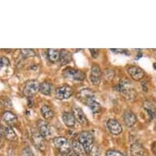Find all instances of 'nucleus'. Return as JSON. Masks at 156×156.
I'll return each mask as SVG.
<instances>
[{
	"label": "nucleus",
	"instance_id": "obj_1",
	"mask_svg": "<svg viewBox=\"0 0 156 156\" xmlns=\"http://www.w3.org/2000/svg\"><path fill=\"white\" fill-rule=\"evenodd\" d=\"M119 92H121V94L128 101H133L137 96L135 87L132 82L126 79L121 80L119 84Z\"/></svg>",
	"mask_w": 156,
	"mask_h": 156
},
{
	"label": "nucleus",
	"instance_id": "obj_2",
	"mask_svg": "<svg viewBox=\"0 0 156 156\" xmlns=\"http://www.w3.org/2000/svg\"><path fill=\"white\" fill-rule=\"evenodd\" d=\"M79 141L83 146L85 152L89 154L93 147V142H94V138L92 133L89 132H82L79 135Z\"/></svg>",
	"mask_w": 156,
	"mask_h": 156
},
{
	"label": "nucleus",
	"instance_id": "obj_3",
	"mask_svg": "<svg viewBox=\"0 0 156 156\" xmlns=\"http://www.w3.org/2000/svg\"><path fill=\"white\" fill-rule=\"evenodd\" d=\"M53 143L56 149L61 152L62 154H67L69 151H71V146L70 143L68 141V139L59 136V137H56L53 139Z\"/></svg>",
	"mask_w": 156,
	"mask_h": 156
},
{
	"label": "nucleus",
	"instance_id": "obj_4",
	"mask_svg": "<svg viewBox=\"0 0 156 156\" xmlns=\"http://www.w3.org/2000/svg\"><path fill=\"white\" fill-rule=\"evenodd\" d=\"M63 75L65 78L69 79V80H77V81H82L85 79V74L80 69H75L70 67H68L64 69Z\"/></svg>",
	"mask_w": 156,
	"mask_h": 156
},
{
	"label": "nucleus",
	"instance_id": "obj_5",
	"mask_svg": "<svg viewBox=\"0 0 156 156\" xmlns=\"http://www.w3.org/2000/svg\"><path fill=\"white\" fill-rule=\"evenodd\" d=\"M39 91V83L36 80H30L26 83L24 87L23 93L26 97H30Z\"/></svg>",
	"mask_w": 156,
	"mask_h": 156
},
{
	"label": "nucleus",
	"instance_id": "obj_6",
	"mask_svg": "<svg viewBox=\"0 0 156 156\" xmlns=\"http://www.w3.org/2000/svg\"><path fill=\"white\" fill-rule=\"evenodd\" d=\"M73 89L68 85H63L56 90V97L60 100H66L71 97Z\"/></svg>",
	"mask_w": 156,
	"mask_h": 156
},
{
	"label": "nucleus",
	"instance_id": "obj_7",
	"mask_svg": "<svg viewBox=\"0 0 156 156\" xmlns=\"http://www.w3.org/2000/svg\"><path fill=\"white\" fill-rule=\"evenodd\" d=\"M38 133L41 134V136L44 139L48 138L51 135V128L49 125L48 123H47L44 120H38Z\"/></svg>",
	"mask_w": 156,
	"mask_h": 156
},
{
	"label": "nucleus",
	"instance_id": "obj_8",
	"mask_svg": "<svg viewBox=\"0 0 156 156\" xmlns=\"http://www.w3.org/2000/svg\"><path fill=\"white\" fill-rule=\"evenodd\" d=\"M101 71L100 67L97 65H93L91 67V74H90V81L92 84L98 85L101 82Z\"/></svg>",
	"mask_w": 156,
	"mask_h": 156
},
{
	"label": "nucleus",
	"instance_id": "obj_9",
	"mask_svg": "<svg viewBox=\"0 0 156 156\" xmlns=\"http://www.w3.org/2000/svg\"><path fill=\"white\" fill-rule=\"evenodd\" d=\"M128 73L134 80H141L144 78V71L139 66H131L128 69Z\"/></svg>",
	"mask_w": 156,
	"mask_h": 156
},
{
	"label": "nucleus",
	"instance_id": "obj_10",
	"mask_svg": "<svg viewBox=\"0 0 156 156\" xmlns=\"http://www.w3.org/2000/svg\"><path fill=\"white\" fill-rule=\"evenodd\" d=\"M107 128L110 131V133H112L113 135H119L122 133V127L120 123L115 119H110L107 122Z\"/></svg>",
	"mask_w": 156,
	"mask_h": 156
},
{
	"label": "nucleus",
	"instance_id": "obj_11",
	"mask_svg": "<svg viewBox=\"0 0 156 156\" xmlns=\"http://www.w3.org/2000/svg\"><path fill=\"white\" fill-rule=\"evenodd\" d=\"M73 115L74 116L75 120L78 121L80 124L82 125H85L87 123V119L85 116L84 113L82 110V109L78 106H74L73 109Z\"/></svg>",
	"mask_w": 156,
	"mask_h": 156
},
{
	"label": "nucleus",
	"instance_id": "obj_12",
	"mask_svg": "<svg viewBox=\"0 0 156 156\" xmlns=\"http://www.w3.org/2000/svg\"><path fill=\"white\" fill-rule=\"evenodd\" d=\"M32 140H33L34 144L35 145V146L38 149H39L40 151H44L46 145L44 142V138L41 136V134L38 132H34L32 134Z\"/></svg>",
	"mask_w": 156,
	"mask_h": 156
},
{
	"label": "nucleus",
	"instance_id": "obj_13",
	"mask_svg": "<svg viewBox=\"0 0 156 156\" xmlns=\"http://www.w3.org/2000/svg\"><path fill=\"white\" fill-rule=\"evenodd\" d=\"M123 119L124 123L128 127H132L136 123V117L134 115V113L132 110H127L125 112L123 113Z\"/></svg>",
	"mask_w": 156,
	"mask_h": 156
},
{
	"label": "nucleus",
	"instance_id": "obj_14",
	"mask_svg": "<svg viewBox=\"0 0 156 156\" xmlns=\"http://www.w3.org/2000/svg\"><path fill=\"white\" fill-rule=\"evenodd\" d=\"M130 154L132 156H144L145 150L141 144L134 143L130 147Z\"/></svg>",
	"mask_w": 156,
	"mask_h": 156
},
{
	"label": "nucleus",
	"instance_id": "obj_15",
	"mask_svg": "<svg viewBox=\"0 0 156 156\" xmlns=\"http://www.w3.org/2000/svg\"><path fill=\"white\" fill-rule=\"evenodd\" d=\"M62 119L63 122L66 126L68 127H74L75 124V119L73 115V113L71 112H64L62 114Z\"/></svg>",
	"mask_w": 156,
	"mask_h": 156
},
{
	"label": "nucleus",
	"instance_id": "obj_16",
	"mask_svg": "<svg viewBox=\"0 0 156 156\" xmlns=\"http://www.w3.org/2000/svg\"><path fill=\"white\" fill-rule=\"evenodd\" d=\"M3 120L8 124V126H11L17 122V118L14 114L10 111H6L3 115Z\"/></svg>",
	"mask_w": 156,
	"mask_h": 156
},
{
	"label": "nucleus",
	"instance_id": "obj_17",
	"mask_svg": "<svg viewBox=\"0 0 156 156\" xmlns=\"http://www.w3.org/2000/svg\"><path fill=\"white\" fill-rule=\"evenodd\" d=\"M144 109L146 112L148 113L149 116L151 119H153L156 117V107L153 103L151 101H145L144 103Z\"/></svg>",
	"mask_w": 156,
	"mask_h": 156
},
{
	"label": "nucleus",
	"instance_id": "obj_18",
	"mask_svg": "<svg viewBox=\"0 0 156 156\" xmlns=\"http://www.w3.org/2000/svg\"><path fill=\"white\" fill-rule=\"evenodd\" d=\"M84 104L88 106V107L92 110V111L94 114H97L101 110V105L100 103H98L97 101H95L94 98H91V99H88L84 102Z\"/></svg>",
	"mask_w": 156,
	"mask_h": 156
},
{
	"label": "nucleus",
	"instance_id": "obj_19",
	"mask_svg": "<svg viewBox=\"0 0 156 156\" xmlns=\"http://www.w3.org/2000/svg\"><path fill=\"white\" fill-rule=\"evenodd\" d=\"M94 93L89 89H83L80 92V94L78 95V98H80V100L83 103L88 99L94 98Z\"/></svg>",
	"mask_w": 156,
	"mask_h": 156
},
{
	"label": "nucleus",
	"instance_id": "obj_20",
	"mask_svg": "<svg viewBox=\"0 0 156 156\" xmlns=\"http://www.w3.org/2000/svg\"><path fill=\"white\" fill-rule=\"evenodd\" d=\"M72 149L74 153L79 156H83L85 154V151L83 146L80 143V141H72Z\"/></svg>",
	"mask_w": 156,
	"mask_h": 156
},
{
	"label": "nucleus",
	"instance_id": "obj_21",
	"mask_svg": "<svg viewBox=\"0 0 156 156\" xmlns=\"http://www.w3.org/2000/svg\"><path fill=\"white\" fill-rule=\"evenodd\" d=\"M51 90H52V86L50 83L44 82L39 84V92H41L42 94L49 96L51 94Z\"/></svg>",
	"mask_w": 156,
	"mask_h": 156
},
{
	"label": "nucleus",
	"instance_id": "obj_22",
	"mask_svg": "<svg viewBox=\"0 0 156 156\" xmlns=\"http://www.w3.org/2000/svg\"><path fill=\"white\" fill-rule=\"evenodd\" d=\"M60 62L62 65H66L71 61V54L67 50H62L60 51Z\"/></svg>",
	"mask_w": 156,
	"mask_h": 156
},
{
	"label": "nucleus",
	"instance_id": "obj_23",
	"mask_svg": "<svg viewBox=\"0 0 156 156\" xmlns=\"http://www.w3.org/2000/svg\"><path fill=\"white\" fill-rule=\"evenodd\" d=\"M48 56L49 60L52 62H58L60 59V51L57 49H48Z\"/></svg>",
	"mask_w": 156,
	"mask_h": 156
},
{
	"label": "nucleus",
	"instance_id": "obj_24",
	"mask_svg": "<svg viewBox=\"0 0 156 156\" xmlns=\"http://www.w3.org/2000/svg\"><path fill=\"white\" fill-rule=\"evenodd\" d=\"M41 114L45 119H51L53 117V111L48 105H44L41 107Z\"/></svg>",
	"mask_w": 156,
	"mask_h": 156
},
{
	"label": "nucleus",
	"instance_id": "obj_25",
	"mask_svg": "<svg viewBox=\"0 0 156 156\" xmlns=\"http://www.w3.org/2000/svg\"><path fill=\"white\" fill-rule=\"evenodd\" d=\"M3 134L5 136V137L8 140H10V141H13L16 138V134L15 133V132L13 131V129L12 128L11 126H7L5 128H4V131H3Z\"/></svg>",
	"mask_w": 156,
	"mask_h": 156
},
{
	"label": "nucleus",
	"instance_id": "obj_26",
	"mask_svg": "<svg viewBox=\"0 0 156 156\" xmlns=\"http://www.w3.org/2000/svg\"><path fill=\"white\" fill-rule=\"evenodd\" d=\"M21 52L22 56L25 57H30V56H35V52L33 49H21Z\"/></svg>",
	"mask_w": 156,
	"mask_h": 156
},
{
	"label": "nucleus",
	"instance_id": "obj_27",
	"mask_svg": "<svg viewBox=\"0 0 156 156\" xmlns=\"http://www.w3.org/2000/svg\"><path fill=\"white\" fill-rule=\"evenodd\" d=\"M9 65V60L5 56H0V71Z\"/></svg>",
	"mask_w": 156,
	"mask_h": 156
},
{
	"label": "nucleus",
	"instance_id": "obj_28",
	"mask_svg": "<svg viewBox=\"0 0 156 156\" xmlns=\"http://www.w3.org/2000/svg\"><path fill=\"white\" fill-rule=\"evenodd\" d=\"M89 154H91V156H101L100 150L96 146H93V147L92 148Z\"/></svg>",
	"mask_w": 156,
	"mask_h": 156
},
{
	"label": "nucleus",
	"instance_id": "obj_29",
	"mask_svg": "<svg viewBox=\"0 0 156 156\" xmlns=\"http://www.w3.org/2000/svg\"><path fill=\"white\" fill-rule=\"evenodd\" d=\"M106 156H124V155H123L122 153H120V152H119V151L110 150V151H107Z\"/></svg>",
	"mask_w": 156,
	"mask_h": 156
},
{
	"label": "nucleus",
	"instance_id": "obj_30",
	"mask_svg": "<svg viewBox=\"0 0 156 156\" xmlns=\"http://www.w3.org/2000/svg\"><path fill=\"white\" fill-rule=\"evenodd\" d=\"M22 156H35V154L30 148H25L22 153Z\"/></svg>",
	"mask_w": 156,
	"mask_h": 156
},
{
	"label": "nucleus",
	"instance_id": "obj_31",
	"mask_svg": "<svg viewBox=\"0 0 156 156\" xmlns=\"http://www.w3.org/2000/svg\"><path fill=\"white\" fill-rule=\"evenodd\" d=\"M105 79L108 80H111L114 77V72L111 69H106L105 73Z\"/></svg>",
	"mask_w": 156,
	"mask_h": 156
},
{
	"label": "nucleus",
	"instance_id": "obj_32",
	"mask_svg": "<svg viewBox=\"0 0 156 156\" xmlns=\"http://www.w3.org/2000/svg\"><path fill=\"white\" fill-rule=\"evenodd\" d=\"M90 52H91V55L93 58H97L98 56H99V53H100V50L99 49H90Z\"/></svg>",
	"mask_w": 156,
	"mask_h": 156
},
{
	"label": "nucleus",
	"instance_id": "obj_33",
	"mask_svg": "<svg viewBox=\"0 0 156 156\" xmlns=\"http://www.w3.org/2000/svg\"><path fill=\"white\" fill-rule=\"evenodd\" d=\"M28 105L30 106V107H32L34 105V101H33V97H29L28 98Z\"/></svg>",
	"mask_w": 156,
	"mask_h": 156
},
{
	"label": "nucleus",
	"instance_id": "obj_34",
	"mask_svg": "<svg viewBox=\"0 0 156 156\" xmlns=\"http://www.w3.org/2000/svg\"><path fill=\"white\" fill-rule=\"evenodd\" d=\"M66 156H79V155H77L76 154L74 153L73 151H70L69 153L67 154H66Z\"/></svg>",
	"mask_w": 156,
	"mask_h": 156
},
{
	"label": "nucleus",
	"instance_id": "obj_35",
	"mask_svg": "<svg viewBox=\"0 0 156 156\" xmlns=\"http://www.w3.org/2000/svg\"><path fill=\"white\" fill-rule=\"evenodd\" d=\"M152 151H153V153L156 155V142H154L152 145Z\"/></svg>",
	"mask_w": 156,
	"mask_h": 156
},
{
	"label": "nucleus",
	"instance_id": "obj_36",
	"mask_svg": "<svg viewBox=\"0 0 156 156\" xmlns=\"http://www.w3.org/2000/svg\"><path fill=\"white\" fill-rule=\"evenodd\" d=\"M2 133H3V129H2V127L0 125V141H1V136H2Z\"/></svg>",
	"mask_w": 156,
	"mask_h": 156
},
{
	"label": "nucleus",
	"instance_id": "obj_37",
	"mask_svg": "<svg viewBox=\"0 0 156 156\" xmlns=\"http://www.w3.org/2000/svg\"><path fill=\"white\" fill-rule=\"evenodd\" d=\"M154 68L156 69V63H154Z\"/></svg>",
	"mask_w": 156,
	"mask_h": 156
}]
</instances>
